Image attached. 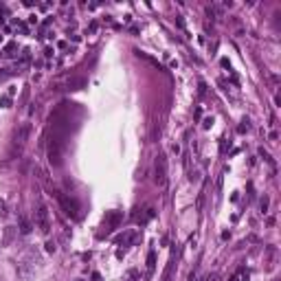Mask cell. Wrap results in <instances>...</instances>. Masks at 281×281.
Segmentation results:
<instances>
[{
	"instance_id": "cell-7",
	"label": "cell",
	"mask_w": 281,
	"mask_h": 281,
	"mask_svg": "<svg viewBox=\"0 0 281 281\" xmlns=\"http://www.w3.org/2000/svg\"><path fill=\"white\" fill-rule=\"evenodd\" d=\"M154 268H156V250L151 248V250H149V255H147V277H151Z\"/></svg>"
},
{
	"instance_id": "cell-10",
	"label": "cell",
	"mask_w": 281,
	"mask_h": 281,
	"mask_svg": "<svg viewBox=\"0 0 281 281\" xmlns=\"http://www.w3.org/2000/svg\"><path fill=\"white\" fill-rule=\"evenodd\" d=\"M83 83H86L83 79H72V81H68V88H70V90H79Z\"/></svg>"
},
{
	"instance_id": "cell-17",
	"label": "cell",
	"mask_w": 281,
	"mask_h": 281,
	"mask_svg": "<svg viewBox=\"0 0 281 281\" xmlns=\"http://www.w3.org/2000/svg\"><path fill=\"white\" fill-rule=\"evenodd\" d=\"M92 281H101V274L99 272H92Z\"/></svg>"
},
{
	"instance_id": "cell-12",
	"label": "cell",
	"mask_w": 281,
	"mask_h": 281,
	"mask_svg": "<svg viewBox=\"0 0 281 281\" xmlns=\"http://www.w3.org/2000/svg\"><path fill=\"white\" fill-rule=\"evenodd\" d=\"M259 156H261V158H263V160H266V162H270V165H274V160H272V156H270V154H268V151H266V149H263V147L259 149Z\"/></svg>"
},
{
	"instance_id": "cell-2",
	"label": "cell",
	"mask_w": 281,
	"mask_h": 281,
	"mask_svg": "<svg viewBox=\"0 0 281 281\" xmlns=\"http://www.w3.org/2000/svg\"><path fill=\"white\" fill-rule=\"evenodd\" d=\"M154 180H156V184H160V187L167 182V156L165 154L156 156V162H154Z\"/></svg>"
},
{
	"instance_id": "cell-9",
	"label": "cell",
	"mask_w": 281,
	"mask_h": 281,
	"mask_svg": "<svg viewBox=\"0 0 281 281\" xmlns=\"http://www.w3.org/2000/svg\"><path fill=\"white\" fill-rule=\"evenodd\" d=\"M13 226H7V228H4V246H9L11 244V239H13Z\"/></svg>"
},
{
	"instance_id": "cell-16",
	"label": "cell",
	"mask_w": 281,
	"mask_h": 281,
	"mask_svg": "<svg viewBox=\"0 0 281 281\" xmlns=\"http://www.w3.org/2000/svg\"><path fill=\"white\" fill-rule=\"evenodd\" d=\"M44 57H53V48H50V46L44 48Z\"/></svg>"
},
{
	"instance_id": "cell-8",
	"label": "cell",
	"mask_w": 281,
	"mask_h": 281,
	"mask_svg": "<svg viewBox=\"0 0 281 281\" xmlns=\"http://www.w3.org/2000/svg\"><path fill=\"white\" fill-rule=\"evenodd\" d=\"M15 48H18V44H15V42H9L7 46H4V55H7V57H13V55H15Z\"/></svg>"
},
{
	"instance_id": "cell-3",
	"label": "cell",
	"mask_w": 281,
	"mask_h": 281,
	"mask_svg": "<svg viewBox=\"0 0 281 281\" xmlns=\"http://www.w3.org/2000/svg\"><path fill=\"white\" fill-rule=\"evenodd\" d=\"M57 200H59L61 209L66 211V215H70L72 220H77V217H79V204H77L72 198H68V195H64V193H57Z\"/></svg>"
},
{
	"instance_id": "cell-4",
	"label": "cell",
	"mask_w": 281,
	"mask_h": 281,
	"mask_svg": "<svg viewBox=\"0 0 281 281\" xmlns=\"http://www.w3.org/2000/svg\"><path fill=\"white\" fill-rule=\"evenodd\" d=\"M29 134H31V123H24V125H22L18 132H15V138H13V147H11V154H15V149H18V154H20V149L24 147V143H26V138H29Z\"/></svg>"
},
{
	"instance_id": "cell-18",
	"label": "cell",
	"mask_w": 281,
	"mask_h": 281,
	"mask_svg": "<svg viewBox=\"0 0 281 281\" xmlns=\"http://www.w3.org/2000/svg\"><path fill=\"white\" fill-rule=\"evenodd\" d=\"M77 281H81V279H77Z\"/></svg>"
},
{
	"instance_id": "cell-15",
	"label": "cell",
	"mask_w": 281,
	"mask_h": 281,
	"mask_svg": "<svg viewBox=\"0 0 281 281\" xmlns=\"http://www.w3.org/2000/svg\"><path fill=\"white\" fill-rule=\"evenodd\" d=\"M46 252H55V241H46Z\"/></svg>"
},
{
	"instance_id": "cell-13",
	"label": "cell",
	"mask_w": 281,
	"mask_h": 281,
	"mask_svg": "<svg viewBox=\"0 0 281 281\" xmlns=\"http://www.w3.org/2000/svg\"><path fill=\"white\" fill-rule=\"evenodd\" d=\"M268 204H270V198H268V195H263V198H261V202H259V209H261L263 213H266V211H268Z\"/></svg>"
},
{
	"instance_id": "cell-14",
	"label": "cell",
	"mask_w": 281,
	"mask_h": 281,
	"mask_svg": "<svg viewBox=\"0 0 281 281\" xmlns=\"http://www.w3.org/2000/svg\"><path fill=\"white\" fill-rule=\"evenodd\" d=\"M211 125H213V119H211V116H206V119H204V123H202V127H204V130H209Z\"/></svg>"
},
{
	"instance_id": "cell-5",
	"label": "cell",
	"mask_w": 281,
	"mask_h": 281,
	"mask_svg": "<svg viewBox=\"0 0 281 281\" xmlns=\"http://www.w3.org/2000/svg\"><path fill=\"white\" fill-rule=\"evenodd\" d=\"M35 220H37V226H40V231L42 233H48L50 231V217H48V209L44 204L37 206V211H35Z\"/></svg>"
},
{
	"instance_id": "cell-1",
	"label": "cell",
	"mask_w": 281,
	"mask_h": 281,
	"mask_svg": "<svg viewBox=\"0 0 281 281\" xmlns=\"http://www.w3.org/2000/svg\"><path fill=\"white\" fill-rule=\"evenodd\" d=\"M121 220H123V213H121V211H110V213H105L103 224H101V231L97 233V237L103 239V237H108L110 233H114L116 226L121 224Z\"/></svg>"
},
{
	"instance_id": "cell-11",
	"label": "cell",
	"mask_w": 281,
	"mask_h": 281,
	"mask_svg": "<svg viewBox=\"0 0 281 281\" xmlns=\"http://www.w3.org/2000/svg\"><path fill=\"white\" fill-rule=\"evenodd\" d=\"M20 233H31V222H26V220H20Z\"/></svg>"
},
{
	"instance_id": "cell-6",
	"label": "cell",
	"mask_w": 281,
	"mask_h": 281,
	"mask_svg": "<svg viewBox=\"0 0 281 281\" xmlns=\"http://www.w3.org/2000/svg\"><path fill=\"white\" fill-rule=\"evenodd\" d=\"M173 266H176V252H171L169 261H167V268L162 272V281H171V274H173Z\"/></svg>"
}]
</instances>
